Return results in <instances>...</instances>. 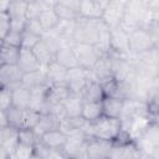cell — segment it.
<instances>
[{"mask_svg":"<svg viewBox=\"0 0 159 159\" xmlns=\"http://www.w3.org/2000/svg\"><path fill=\"white\" fill-rule=\"evenodd\" d=\"M73 51L78 62V66L83 70H92L97 61L106 53H102L97 46L86 45V43H75Z\"/></svg>","mask_w":159,"mask_h":159,"instance_id":"4","label":"cell"},{"mask_svg":"<svg viewBox=\"0 0 159 159\" xmlns=\"http://www.w3.org/2000/svg\"><path fill=\"white\" fill-rule=\"evenodd\" d=\"M70 89L66 83L62 84H48V89L46 93V99L48 104L53 103H63L70 96Z\"/></svg>","mask_w":159,"mask_h":159,"instance_id":"24","label":"cell"},{"mask_svg":"<svg viewBox=\"0 0 159 159\" xmlns=\"http://www.w3.org/2000/svg\"><path fill=\"white\" fill-rule=\"evenodd\" d=\"M103 103V116L109 118L119 119L123 111V101L116 97H104Z\"/></svg>","mask_w":159,"mask_h":159,"instance_id":"26","label":"cell"},{"mask_svg":"<svg viewBox=\"0 0 159 159\" xmlns=\"http://www.w3.org/2000/svg\"><path fill=\"white\" fill-rule=\"evenodd\" d=\"M39 20H40L42 27L45 29V31H51V30H53V29L57 26V24L60 22V19H58V16H57V14H56V11H55L53 9H47V10H45V11L41 14V16L39 17Z\"/></svg>","mask_w":159,"mask_h":159,"instance_id":"34","label":"cell"},{"mask_svg":"<svg viewBox=\"0 0 159 159\" xmlns=\"http://www.w3.org/2000/svg\"><path fill=\"white\" fill-rule=\"evenodd\" d=\"M25 31H29V32H31L34 35H37V36L42 37V35L45 32V29L42 27V25H41L39 19H34V20H27Z\"/></svg>","mask_w":159,"mask_h":159,"instance_id":"46","label":"cell"},{"mask_svg":"<svg viewBox=\"0 0 159 159\" xmlns=\"http://www.w3.org/2000/svg\"><path fill=\"white\" fill-rule=\"evenodd\" d=\"M154 14L148 7V2L143 0L127 1L123 24L135 29H149L154 22Z\"/></svg>","mask_w":159,"mask_h":159,"instance_id":"1","label":"cell"},{"mask_svg":"<svg viewBox=\"0 0 159 159\" xmlns=\"http://www.w3.org/2000/svg\"><path fill=\"white\" fill-rule=\"evenodd\" d=\"M154 48V41L148 29H137L129 35V51L142 53Z\"/></svg>","mask_w":159,"mask_h":159,"instance_id":"7","label":"cell"},{"mask_svg":"<svg viewBox=\"0 0 159 159\" xmlns=\"http://www.w3.org/2000/svg\"><path fill=\"white\" fill-rule=\"evenodd\" d=\"M81 117L88 123H93V122L98 120L101 117H103L102 101L101 102H84Z\"/></svg>","mask_w":159,"mask_h":159,"instance_id":"27","label":"cell"},{"mask_svg":"<svg viewBox=\"0 0 159 159\" xmlns=\"http://www.w3.org/2000/svg\"><path fill=\"white\" fill-rule=\"evenodd\" d=\"M101 19L93 20V19H84L80 17L77 20L76 31L73 35V41L76 43H86V45H93L96 46L99 37V26H101Z\"/></svg>","mask_w":159,"mask_h":159,"instance_id":"3","label":"cell"},{"mask_svg":"<svg viewBox=\"0 0 159 159\" xmlns=\"http://www.w3.org/2000/svg\"><path fill=\"white\" fill-rule=\"evenodd\" d=\"M147 2H148V7L154 14V16H159V0H149Z\"/></svg>","mask_w":159,"mask_h":159,"instance_id":"49","label":"cell"},{"mask_svg":"<svg viewBox=\"0 0 159 159\" xmlns=\"http://www.w3.org/2000/svg\"><path fill=\"white\" fill-rule=\"evenodd\" d=\"M60 120H57L55 117H52L51 114L46 113L41 116L40 122L37 123V125L34 128V132L37 134L39 138H41L45 133L50 132V130H55V129H60Z\"/></svg>","mask_w":159,"mask_h":159,"instance_id":"29","label":"cell"},{"mask_svg":"<svg viewBox=\"0 0 159 159\" xmlns=\"http://www.w3.org/2000/svg\"><path fill=\"white\" fill-rule=\"evenodd\" d=\"M41 40L48 46V48L53 52V55H56L57 51L63 46V41L56 35V32H55L53 30H51V31H45L43 35H42V37H41Z\"/></svg>","mask_w":159,"mask_h":159,"instance_id":"35","label":"cell"},{"mask_svg":"<svg viewBox=\"0 0 159 159\" xmlns=\"http://www.w3.org/2000/svg\"><path fill=\"white\" fill-rule=\"evenodd\" d=\"M80 4L78 0H60L56 1L53 10L60 20L77 21L80 19Z\"/></svg>","mask_w":159,"mask_h":159,"instance_id":"13","label":"cell"},{"mask_svg":"<svg viewBox=\"0 0 159 159\" xmlns=\"http://www.w3.org/2000/svg\"><path fill=\"white\" fill-rule=\"evenodd\" d=\"M142 138H144L147 142H149L154 147H158L159 145V123L153 122L147 128V130L144 132V134L142 135Z\"/></svg>","mask_w":159,"mask_h":159,"instance_id":"38","label":"cell"},{"mask_svg":"<svg viewBox=\"0 0 159 159\" xmlns=\"http://www.w3.org/2000/svg\"><path fill=\"white\" fill-rule=\"evenodd\" d=\"M46 159H68L66 157V154L62 152V150H58V149H51L50 154L47 155Z\"/></svg>","mask_w":159,"mask_h":159,"instance_id":"48","label":"cell"},{"mask_svg":"<svg viewBox=\"0 0 159 159\" xmlns=\"http://www.w3.org/2000/svg\"><path fill=\"white\" fill-rule=\"evenodd\" d=\"M108 1L102 0H83L80 4V17L99 20L102 19Z\"/></svg>","mask_w":159,"mask_h":159,"instance_id":"14","label":"cell"},{"mask_svg":"<svg viewBox=\"0 0 159 159\" xmlns=\"http://www.w3.org/2000/svg\"><path fill=\"white\" fill-rule=\"evenodd\" d=\"M111 51L118 55H127L129 51V35L120 27L111 30Z\"/></svg>","mask_w":159,"mask_h":159,"instance_id":"16","label":"cell"},{"mask_svg":"<svg viewBox=\"0 0 159 159\" xmlns=\"http://www.w3.org/2000/svg\"><path fill=\"white\" fill-rule=\"evenodd\" d=\"M92 72L94 73L97 81L102 84L104 82H108L113 78V71H112V56L111 52L103 55L97 63L94 65V67L92 68Z\"/></svg>","mask_w":159,"mask_h":159,"instance_id":"15","label":"cell"},{"mask_svg":"<svg viewBox=\"0 0 159 159\" xmlns=\"http://www.w3.org/2000/svg\"><path fill=\"white\" fill-rule=\"evenodd\" d=\"M17 66L20 67V70L24 73L34 72V71H37V70L42 68L41 65L39 63L34 51L27 50V48H20V56H19Z\"/></svg>","mask_w":159,"mask_h":159,"instance_id":"17","label":"cell"},{"mask_svg":"<svg viewBox=\"0 0 159 159\" xmlns=\"http://www.w3.org/2000/svg\"><path fill=\"white\" fill-rule=\"evenodd\" d=\"M39 140L40 138L34 132V129H19V143L34 147Z\"/></svg>","mask_w":159,"mask_h":159,"instance_id":"40","label":"cell"},{"mask_svg":"<svg viewBox=\"0 0 159 159\" xmlns=\"http://www.w3.org/2000/svg\"><path fill=\"white\" fill-rule=\"evenodd\" d=\"M19 56H20V48L1 43L0 65H17Z\"/></svg>","mask_w":159,"mask_h":159,"instance_id":"32","label":"cell"},{"mask_svg":"<svg viewBox=\"0 0 159 159\" xmlns=\"http://www.w3.org/2000/svg\"><path fill=\"white\" fill-rule=\"evenodd\" d=\"M153 25L159 30V16H155V19H154V22H153Z\"/></svg>","mask_w":159,"mask_h":159,"instance_id":"51","label":"cell"},{"mask_svg":"<svg viewBox=\"0 0 159 159\" xmlns=\"http://www.w3.org/2000/svg\"><path fill=\"white\" fill-rule=\"evenodd\" d=\"M89 80H91L89 78V70H83L82 67L77 66V67L67 71L66 86L68 87L71 93L81 94V92L87 86Z\"/></svg>","mask_w":159,"mask_h":159,"instance_id":"9","label":"cell"},{"mask_svg":"<svg viewBox=\"0 0 159 159\" xmlns=\"http://www.w3.org/2000/svg\"><path fill=\"white\" fill-rule=\"evenodd\" d=\"M145 159H152V158H145Z\"/></svg>","mask_w":159,"mask_h":159,"instance_id":"54","label":"cell"},{"mask_svg":"<svg viewBox=\"0 0 159 159\" xmlns=\"http://www.w3.org/2000/svg\"><path fill=\"white\" fill-rule=\"evenodd\" d=\"M11 31V17L7 12H0V39L4 40Z\"/></svg>","mask_w":159,"mask_h":159,"instance_id":"44","label":"cell"},{"mask_svg":"<svg viewBox=\"0 0 159 159\" xmlns=\"http://www.w3.org/2000/svg\"><path fill=\"white\" fill-rule=\"evenodd\" d=\"M88 137L84 132H80L67 137L65 147L61 149L68 159H80L86 157V148L88 144Z\"/></svg>","mask_w":159,"mask_h":159,"instance_id":"5","label":"cell"},{"mask_svg":"<svg viewBox=\"0 0 159 159\" xmlns=\"http://www.w3.org/2000/svg\"><path fill=\"white\" fill-rule=\"evenodd\" d=\"M31 159H45V158H42V157H40V155H37V154L34 153V155L31 157Z\"/></svg>","mask_w":159,"mask_h":159,"instance_id":"53","label":"cell"},{"mask_svg":"<svg viewBox=\"0 0 159 159\" xmlns=\"http://www.w3.org/2000/svg\"><path fill=\"white\" fill-rule=\"evenodd\" d=\"M125 5H127V1H123V0L108 1L102 15V21L111 30L119 27V25L122 24L124 12H125Z\"/></svg>","mask_w":159,"mask_h":159,"instance_id":"6","label":"cell"},{"mask_svg":"<svg viewBox=\"0 0 159 159\" xmlns=\"http://www.w3.org/2000/svg\"><path fill=\"white\" fill-rule=\"evenodd\" d=\"M10 0H2L0 1V12H7L9 6H10Z\"/></svg>","mask_w":159,"mask_h":159,"instance_id":"50","label":"cell"},{"mask_svg":"<svg viewBox=\"0 0 159 159\" xmlns=\"http://www.w3.org/2000/svg\"><path fill=\"white\" fill-rule=\"evenodd\" d=\"M40 140L45 145H47L50 149H58V150H61L65 147L66 142H67V135L63 132H61L60 129H55V130H50V132L45 133L40 138Z\"/></svg>","mask_w":159,"mask_h":159,"instance_id":"20","label":"cell"},{"mask_svg":"<svg viewBox=\"0 0 159 159\" xmlns=\"http://www.w3.org/2000/svg\"><path fill=\"white\" fill-rule=\"evenodd\" d=\"M67 71H68L67 68H65L63 66H61L56 61L51 62L47 67H45V72H46V77H47L48 84H62V83H66Z\"/></svg>","mask_w":159,"mask_h":159,"instance_id":"19","label":"cell"},{"mask_svg":"<svg viewBox=\"0 0 159 159\" xmlns=\"http://www.w3.org/2000/svg\"><path fill=\"white\" fill-rule=\"evenodd\" d=\"M83 132L88 138H97V139L116 142L120 135L122 125L119 119L103 116L93 123L87 122L83 128Z\"/></svg>","mask_w":159,"mask_h":159,"instance_id":"2","label":"cell"},{"mask_svg":"<svg viewBox=\"0 0 159 159\" xmlns=\"http://www.w3.org/2000/svg\"><path fill=\"white\" fill-rule=\"evenodd\" d=\"M86 123L87 122L82 117H67L60 123V130L68 137V135L83 132Z\"/></svg>","mask_w":159,"mask_h":159,"instance_id":"25","label":"cell"},{"mask_svg":"<svg viewBox=\"0 0 159 159\" xmlns=\"http://www.w3.org/2000/svg\"><path fill=\"white\" fill-rule=\"evenodd\" d=\"M48 114H51L52 117H55L57 120L62 122L65 118H67V112L65 108L63 103H53L50 104L48 107Z\"/></svg>","mask_w":159,"mask_h":159,"instance_id":"43","label":"cell"},{"mask_svg":"<svg viewBox=\"0 0 159 159\" xmlns=\"http://www.w3.org/2000/svg\"><path fill=\"white\" fill-rule=\"evenodd\" d=\"M55 61L67 70H71L78 66L73 47L71 46H62L55 55Z\"/></svg>","mask_w":159,"mask_h":159,"instance_id":"22","label":"cell"},{"mask_svg":"<svg viewBox=\"0 0 159 159\" xmlns=\"http://www.w3.org/2000/svg\"><path fill=\"white\" fill-rule=\"evenodd\" d=\"M114 142L89 138L86 148V157L89 159H109Z\"/></svg>","mask_w":159,"mask_h":159,"instance_id":"12","label":"cell"},{"mask_svg":"<svg viewBox=\"0 0 159 159\" xmlns=\"http://www.w3.org/2000/svg\"><path fill=\"white\" fill-rule=\"evenodd\" d=\"M21 41H22V34L21 32H15V31H10L4 40H1V43L12 46V47H17L21 48Z\"/></svg>","mask_w":159,"mask_h":159,"instance_id":"45","label":"cell"},{"mask_svg":"<svg viewBox=\"0 0 159 159\" xmlns=\"http://www.w3.org/2000/svg\"><path fill=\"white\" fill-rule=\"evenodd\" d=\"M153 122H155V123H159V112L155 114V117L153 118Z\"/></svg>","mask_w":159,"mask_h":159,"instance_id":"52","label":"cell"},{"mask_svg":"<svg viewBox=\"0 0 159 159\" xmlns=\"http://www.w3.org/2000/svg\"><path fill=\"white\" fill-rule=\"evenodd\" d=\"M7 117L9 125L16 129H20L21 127V117H22V109H17L15 107H11L7 111H4Z\"/></svg>","mask_w":159,"mask_h":159,"instance_id":"39","label":"cell"},{"mask_svg":"<svg viewBox=\"0 0 159 159\" xmlns=\"http://www.w3.org/2000/svg\"><path fill=\"white\" fill-rule=\"evenodd\" d=\"M12 107V89L0 87V111H7Z\"/></svg>","mask_w":159,"mask_h":159,"instance_id":"41","label":"cell"},{"mask_svg":"<svg viewBox=\"0 0 159 159\" xmlns=\"http://www.w3.org/2000/svg\"><path fill=\"white\" fill-rule=\"evenodd\" d=\"M32 51H34V53H35V56H36V58H37V61H39V63L41 65L42 68L47 67L51 62L55 61V55H53V52L48 48V46H47L42 40L34 47Z\"/></svg>","mask_w":159,"mask_h":159,"instance_id":"31","label":"cell"},{"mask_svg":"<svg viewBox=\"0 0 159 159\" xmlns=\"http://www.w3.org/2000/svg\"><path fill=\"white\" fill-rule=\"evenodd\" d=\"M34 155V147L19 143L12 152L9 153V159H31Z\"/></svg>","mask_w":159,"mask_h":159,"instance_id":"36","label":"cell"},{"mask_svg":"<svg viewBox=\"0 0 159 159\" xmlns=\"http://www.w3.org/2000/svg\"><path fill=\"white\" fill-rule=\"evenodd\" d=\"M137 117H150L149 104L145 101L139 99H127L123 101V111L119 119H132Z\"/></svg>","mask_w":159,"mask_h":159,"instance_id":"11","label":"cell"},{"mask_svg":"<svg viewBox=\"0 0 159 159\" xmlns=\"http://www.w3.org/2000/svg\"><path fill=\"white\" fill-rule=\"evenodd\" d=\"M41 113L37 111H34L31 108L22 109V117H21V127L20 129H34L37 123L41 119Z\"/></svg>","mask_w":159,"mask_h":159,"instance_id":"33","label":"cell"},{"mask_svg":"<svg viewBox=\"0 0 159 159\" xmlns=\"http://www.w3.org/2000/svg\"><path fill=\"white\" fill-rule=\"evenodd\" d=\"M134 142H114L109 159H145Z\"/></svg>","mask_w":159,"mask_h":159,"instance_id":"10","label":"cell"},{"mask_svg":"<svg viewBox=\"0 0 159 159\" xmlns=\"http://www.w3.org/2000/svg\"><path fill=\"white\" fill-rule=\"evenodd\" d=\"M24 75L17 65H0V87L15 89L22 86Z\"/></svg>","mask_w":159,"mask_h":159,"instance_id":"8","label":"cell"},{"mask_svg":"<svg viewBox=\"0 0 159 159\" xmlns=\"http://www.w3.org/2000/svg\"><path fill=\"white\" fill-rule=\"evenodd\" d=\"M31 101V92L30 89L20 86L12 89V107L17 109H27L30 107Z\"/></svg>","mask_w":159,"mask_h":159,"instance_id":"30","label":"cell"},{"mask_svg":"<svg viewBox=\"0 0 159 159\" xmlns=\"http://www.w3.org/2000/svg\"><path fill=\"white\" fill-rule=\"evenodd\" d=\"M67 117H81L84 101L82 99L81 94L78 93H70L67 99L63 102Z\"/></svg>","mask_w":159,"mask_h":159,"instance_id":"28","label":"cell"},{"mask_svg":"<svg viewBox=\"0 0 159 159\" xmlns=\"http://www.w3.org/2000/svg\"><path fill=\"white\" fill-rule=\"evenodd\" d=\"M27 1H11L7 14L11 19H26Z\"/></svg>","mask_w":159,"mask_h":159,"instance_id":"37","label":"cell"},{"mask_svg":"<svg viewBox=\"0 0 159 159\" xmlns=\"http://www.w3.org/2000/svg\"><path fill=\"white\" fill-rule=\"evenodd\" d=\"M45 84H48L45 68H40V70H37V71L29 72V73H25V75H24L22 86H24L25 88L30 89V91L34 89V88H36V87L45 86Z\"/></svg>","mask_w":159,"mask_h":159,"instance_id":"23","label":"cell"},{"mask_svg":"<svg viewBox=\"0 0 159 159\" xmlns=\"http://www.w3.org/2000/svg\"><path fill=\"white\" fill-rule=\"evenodd\" d=\"M81 97L84 102H101L104 99L103 87L98 81L89 80L87 86L81 92Z\"/></svg>","mask_w":159,"mask_h":159,"instance_id":"18","label":"cell"},{"mask_svg":"<svg viewBox=\"0 0 159 159\" xmlns=\"http://www.w3.org/2000/svg\"><path fill=\"white\" fill-rule=\"evenodd\" d=\"M41 41V37L37 35H34L29 31L22 32V41H21V48L34 50V47Z\"/></svg>","mask_w":159,"mask_h":159,"instance_id":"42","label":"cell"},{"mask_svg":"<svg viewBox=\"0 0 159 159\" xmlns=\"http://www.w3.org/2000/svg\"><path fill=\"white\" fill-rule=\"evenodd\" d=\"M19 144V129L12 127H4L0 130V147L6 149L9 153Z\"/></svg>","mask_w":159,"mask_h":159,"instance_id":"21","label":"cell"},{"mask_svg":"<svg viewBox=\"0 0 159 159\" xmlns=\"http://www.w3.org/2000/svg\"><path fill=\"white\" fill-rule=\"evenodd\" d=\"M50 152H51V149L47 145H45L41 140H39L34 145V153L37 154V155H40V157H42V158H45V159L47 158V155L50 154Z\"/></svg>","mask_w":159,"mask_h":159,"instance_id":"47","label":"cell"}]
</instances>
